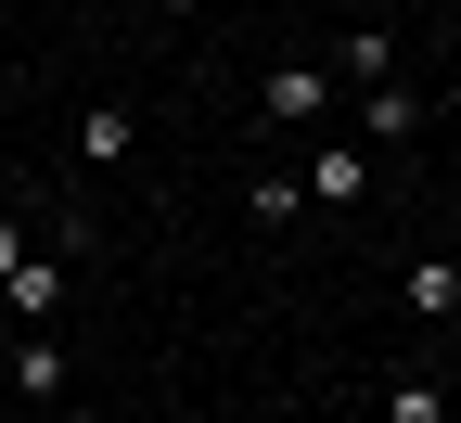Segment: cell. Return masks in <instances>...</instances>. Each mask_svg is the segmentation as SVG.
I'll return each instance as SVG.
<instances>
[{
    "instance_id": "6da1fadb",
    "label": "cell",
    "mask_w": 461,
    "mask_h": 423,
    "mask_svg": "<svg viewBox=\"0 0 461 423\" xmlns=\"http://www.w3.org/2000/svg\"><path fill=\"white\" fill-rule=\"evenodd\" d=\"M0 398H26V410H65V346H51V334H26V346H14V372H0Z\"/></svg>"
},
{
    "instance_id": "7a4b0ae2",
    "label": "cell",
    "mask_w": 461,
    "mask_h": 423,
    "mask_svg": "<svg viewBox=\"0 0 461 423\" xmlns=\"http://www.w3.org/2000/svg\"><path fill=\"white\" fill-rule=\"evenodd\" d=\"M359 179H372V142H321L308 154V206H359Z\"/></svg>"
},
{
    "instance_id": "3957f363",
    "label": "cell",
    "mask_w": 461,
    "mask_h": 423,
    "mask_svg": "<svg viewBox=\"0 0 461 423\" xmlns=\"http://www.w3.org/2000/svg\"><path fill=\"white\" fill-rule=\"evenodd\" d=\"M397 295H411V321H461V257H411Z\"/></svg>"
},
{
    "instance_id": "277c9868",
    "label": "cell",
    "mask_w": 461,
    "mask_h": 423,
    "mask_svg": "<svg viewBox=\"0 0 461 423\" xmlns=\"http://www.w3.org/2000/svg\"><path fill=\"white\" fill-rule=\"evenodd\" d=\"M333 78H359V90H384V78H397V39H384V26H346V51H333Z\"/></svg>"
},
{
    "instance_id": "5b68a950",
    "label": "cell",
    "mask_w": 461,
    "mask_h": 423,
    "mask_svg": "<svg viewBox=\"0 0 461 423\" xmlns=\"http://www.w3.org/2000/svg\"><path fill=\"white\" fill-rule=\"evenodd\" d=\"M411 129H423V103L397 90V78H384V90H359V142H411Z\"/></svg>"
},
{
    "instance_id": "8992f818",
    "label": "cell",
    "mask_w": 461,
    "mask_h": 423,
    "mask_svg": "<svg viewBox=\"0 0 461 423\" xmlns=\"http://www.w3.org/2000/svg\"><path fill=\"white\" fill-rule=\"evenodd\" d=\"M333 103V65H269V115H321Z\"/></svg>"
},
{
    "instance_id": "52a82bcc",
    "label": "cell",
    "mask_w": 461,
    "mask_h": 423,
    "mask_svg": "<svg viewBox=\"0 0 461 423\" xmlns=\"http://www.w3.org/2000/svg\"><path fill=\"white\" fill-rule=\"evenodd\" d=\"M129 142H141V115H115V103H103V115H77V154H90V167H115Z\"/></svg>"
},
{
    "instance_id": "ba28073f",
    "label": "cell",
    "mask_w": 461,
    "mask_h": 423,
    "mask_svg": "<svg viewBox=\"0 0 461 423\" xmlns=\"http://www.w3.org/2000/svg\"><path fill=\"white\" fill-rule=\"evenodd\" d=\"M384 423H448V398H436L423 372H397V385H384Z\"/></svg>"
},
{
    "instance_id": "9c48e42d",
    "label": "cell",
    "mask_w": 461,
    "mask_h": 423,
    "mask_svg": "<svg viewBox=\"0 0 461 423\" xmlns=\"http://www.w3.org/2000/svg\"><path fill=\"white\" fill-rule=\"evenodd\" d=\"M244 206H257V218L282 231V218H308V179H282V167H269V179H257V193H244Z\"/></svg>"
},
{
    "instance_id": "30bf717a",
    "label": "cell",
    "mask_w": 461,
    "mask_h": 423,
    "mask_svg": "<svg viewBox=\"0 0 461 423\" xmlns=\"http://www.w3.org/2000/svg\"><path fill=\"white\" fill-rule=\"evenodd\" d=\"M26 257H39V218H0V282H14Z\"/></svg>"
},
{
    "instance_id": "8fae6325",
    "label": "cell",
    "mask_w": 461,
    "mask_h": 423,
    "mask_svg": "<svg viewBox=\"0 0 461 423\" xmlns=\"http://www.w3.org/2000/svg\"><path fill=\"white\" fill-rule=\"evenodd\" d=\"M154 14H193V0H154Z\"/></svg>"
},
{
    "instance_id": "7c38bea8",
    "label": "cell",
    "mask_w": 461,
    "mask_h": 423,
    "mask_svg": "<svg viewBox=\"0 0 461 423\" xmlns=\"http://www.w3.org/2000/svg\"><path fill=\"white\" fill-rule=\"evenodd\" d=\"M0 423H14V398H0Z\"/></svg>"
},
{
    "instance_id": "4fadbf2b",
    "label": "cell",
    "mask_w": 461,
    "mask_h": 423,
    "mask_svg": "<svg viewBox=\"0 0 461 423\" xmlns=\"http://www.w3.org/2000/svg\"><path fill=\"white\" fill-rule=\"evenodd\" d=\"M51 423H65V410H51ZM77 423H90V410H77Z\"/></svg>"
}]
</instances>
